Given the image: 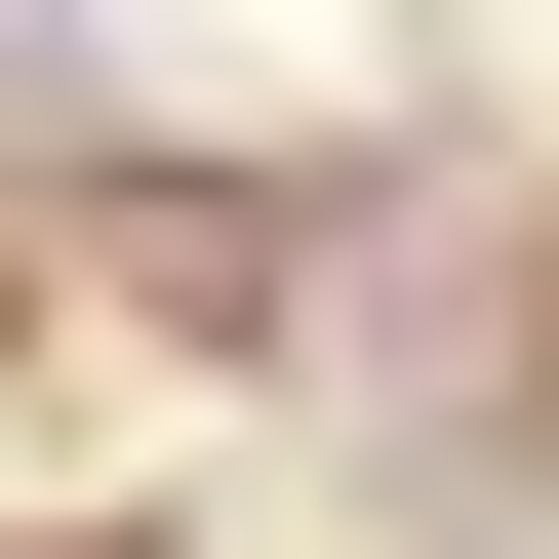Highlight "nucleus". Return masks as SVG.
I'll return each mask as SVG.
<instances>
[{"label": "nucleus", "instance_id": "obj_1", "mask_svg": "<svg viewBox=\"0 0 559 559\" xmlns=\"http://www.w3.org/2000/svg\"><path fill=\"white\" fill-rule=\"evenodd\" d=\"M280 280H320V200H240V160H200V200H120V320H280Z\"/></svg>", "mask_w": 559, "mask_h": 559}, {"label": "nucleus", "instance_id": "obj_3", "mask_svg": "<svg viewBox=\"0 0 559 559\" xmlns=\"http://www.w3.org/2000/svg\"><path fill=\"white\" fill-rule=\"evenodd\" d=\"M0 320H40V280H0Z\"/></svg>", "mask_w": 559, "mask_h": 559}, {"label": "nucleus", "instance_id": "obj_2", "mask_svg": "<svg viewBox=\"0 0 559 559\" xmlns=\"http://www.w3.org/2000/svg\"><path fill=\"white\" fill-rule=\"evenodd\" d=\"M81 40H160V0H0V81H81Z\"/></svg>", "mask_w": 559, "mask_h": 559}]
</instances>
